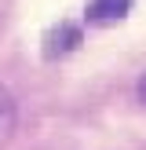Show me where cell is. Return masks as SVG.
<instances>
[{"mask_svg": "<svg viewBox=\"0 0 146 150\" xmlns=\"http://www.w3.org/2000/svg\"><path fill=\"white\" fill-rule=\"evenodd\" d=\"M80 44V26L77 22H58V26H51L48 33H44V59H62L69 55V51H77Z\"/></svg>", "mask_w": 146, "mask_h": 150, "instance_id": "6da1fadb", "label": "cell"}, {"mask_svg": "<svg viewBox=\"0 0 146 150\" xmlns=\"http://www.w3.org/2000/svg\"><path fill=\"white\" fill-rule=\"evenodd\" d=\"M128 11H131V0H88L84 18L91 26H113V22L128 18Z\"/></svg>", "mask_w": 146, "mask_h": 150, "instance_id": "7a4b0ae2", "label": "cell"}, {"mask_svg": "<svg viewBox=\"0 0 146 150\" xmlns=\"http://www.w3.org/2000/svg\"><path fill=\"white\" fill-rule=\"evenodd\" d=\"M15 128H18V106H15L11 88L0 81V146H4V143H11Z\"/></svg>", "mask_w": 146, "mask_h": 150, "instance_id": "3957f363", "label": "cell"}, {"mask_svg": "<svg viewBox=\"0 0 146 150\" xmlns=\"http://www.w3.org/2000/svg\"><path fill=\"white\" fill-rule=\"evenodd\" d=\"M139 103H142V106H146V73H142V77H139Z\"/></svg>", "mask_w": 146, "mask_h": 150, "instance_id": "277c9868", "label": "cell"}]
</instances>
